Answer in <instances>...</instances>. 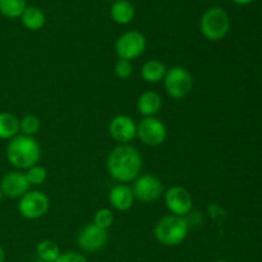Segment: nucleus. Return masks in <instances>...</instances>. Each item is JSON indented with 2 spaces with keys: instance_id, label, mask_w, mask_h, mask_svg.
I'll list each match as a JSON object with an SVG mask.
<instances>
[{
  "instance_id": "nucleus-1",
  "label": "nucleus",
  "mask_w": 262,
  "mask_h": 262,
  "mask_svg": "<svg viewBox=\"0 0 262 262\" xmlns=\"http://www.w3.org/2000/svg\"><path fill=\"white\" fill-rule=\"evenodd\" d=\"M106 169L114 181L127 184L140 176L142 156L135 146L118 145L107 155Z\"/></svg>"
},
{
  "instance_id": "nucleus-2",
  "label": "nucleus",
  "mask_w": 262,
  "mask_h": 262,
  "mask_svg": "<svg viewBox=\"0 0 262 262\" xmlns=\"http://www.w3.org/2000/svg\"><path fill=\"white\" fill-rule=\"evenodd\" d=\"M7 159L14 168L27 170L38 164L41 159V146L35 137L18 135L9 140L7 146Z\"/></svg>"
},
{
  "instance_id": "nucleus-3",
  "label": "nucleus",
  "mask_w": 262,
  "mask_h": 262,
  "mask_svg": "<svg viewBox=\"0 0 262 262\" xmlns=\"http://www.w3.org/2000/svg\"><path fill=\"white\" fill-rule=\"evenodd\" d=\"M189 223L186 217L177 215H165L154 227V235L160 245L176 247L182 245L188 237Z\"/></svg>"
},
{
  "instance_id": "nucleus-4",
  "label": "nucleus",
  "mask_w": 262,
  "mask_h": 262,
  "mask_svg": "<svg viewBox=\"0 0 262 262\" xmlns=\"http://www.w3.org/2000/svg\"><path fill=\"white\" fill-rule=\"evenodd\" d=\"M200 30L204 37L209 41H220L230 30V18L223 8H210L202 14Z\"/></svg>"
},
{
  "instance_id": "nucleus-5",
  "label": "nucleus",
  "mask_w": 262,
  "mask_h": 262,
  "mask_svg": "<svg viewBox=\"0 0 262 262\" xmlns=\"http://www.w3.org/2000/svg\"><path fill=\"white\" fill-rule=\"evenodd\" d=\"M164 89L174 100H182L191 94L193 89V77L191 72L182 66L168 68L164 77Z\"/></svg>"
},
{
  "instance_id": "nucleus-6",
  "label": "nucleus",
  "mask_w": 262,
  "mask_h": 262,
  "mask_svg": "<svg viewBox=\"0 0 262 262\" xmlns=\"http://www.w3.org/2000/svg\"><path fill=\"white\" fill-rule=\"evenodd\" d=\"M146 46L147 40L145 35L137 30H130L118 37L115 42V54L118 59L132 61L145 53Z\"/></svg>"
},
{
  "instance_id": "nucleus-7",
  "label": "nucleus",
  "mask_w": 262,
  "mask_h": 262,
  "mask_svg": "<svg viewBox=\"0 0 262 262\" xmlns=\"http://www.w3.org/2000/svg\"><path fill=\"white\" fill-rule=\"evenodd\" d=\"M50 210V199L42 191H28L18 201V212L27 220H37Z\"/></svg>"
},
{
  "instance_id": "nucleus-8",
  "label": "nucleus",
  "mask_w": 262,
  "mask_h": 262,
  "mask_svg": "<svg viewBox=\"0 0 262 262\" xmlns=\"http://www.w3.org/2000/svg\"><path fill=\"white\" fill-rule=\"evenodd\" d=\"M132 191L135 199L143 204H154L164 196L163 182L154 174H140L133 181Z\"/></svg>"
},
{
  "instance_id": "nucleus-9",
  "label": "nucleus",
  "mask_w": 262,
  "mask_h": 262,
  "mask_svg": "<svg viewBox=\"0 0 262 262\" xmlns=\"http://www.w3.org/2000/svg\"><path fill=\"white\" fill-rule=\"evenodd\" d=\"M137 137L148 147H158L165 142L168 129L165 123L156 117L143 118L137 124Z\"/></svg>"
},
{
  "instance_id": "nucleus-10",
  "label": "nucleus",
  "mask_w": 262,
  "mask_h": 262,
  "mask_svg": "<svg viewBox=\"0 0 262 262\" xmlns=\"http://www.w3.org/2000/svg\"><path fill=\"white\" fill-rule=\"evenodd\" d=\"M164 202L171 215L186 217L193 207L191 192L182 186H173L164 192Z\"/></svg>"
},
{
  "instance_id": "nucleus-11",
  "label": "nucleus",
  "mask_w": 262,
  "mask_h": 262,
  "mask_svg": "<svg viewBox=\"0 0 262 262\" xmlns=\"http://www.w3.org/2000/svg\"><path fill=\"white\" fill-rule=\"evenodd\" d=\"M109 234L107 230L96 227L94 223L87 224L79 230L77 243L84 252H97L107 245Z\"/></svg>"
},
{
  "instance_id": "nucleus-12",
  "label": "nucleus",
  "mask_w": 262,
  "mask_h": 262,
  "mask_svg": "<svg viewBox=\"0 0 262 262\" xmlns=\"http://www.w3.org/2000/svg\"><path fill=\"white\" fill-rule=\"evenodd\" d=\"M109 135L118 145H129L137 137V123L128 115H117L109 124Z\"/></svg>"
},
{
  "instance_id": "nucleus-13",
  "label": "nucleus",
  "mask_w": 262,
  "mask_h": 262,
  "mask_svg": "<svg viewBox=\"0 0 262 262\" xmlns=\"http://www.w3.org/2000/svg\"><path fill=\"white\" fill-rule=\"evenodd\" d=\"M30 187L26 174L19 170L9 171L0 179V191L8 199H20L30 191Z\"/></svg>"
},
{
  "instance_id": "nucleus-14",
  "label": "nucleus",
  "mask_w": 262,
  "mask_h": 262,
  "mask_svg": "<svg viewBox=\"0 0 262 262\" xmlns=\"http://www.w3.org/2000/svg\"><path fill=\"white\" fill-rule=\"evenodd\" d=\"M135 200L132 187H129L128 184H115L109 192V202L113 209H115L117 211H128L135 204Z\"/></svg>"
},
{
  "instance_id": "nucleus-15",
  "label": "nucleus",
  "mask_w": 262,
  "mask_h": 262,
  "mask_svg": "<svg viewBox=\"0 0 262 262\" xmlns=\"http://www.w3.org/2000/svg\"><path fill=\"white\" fill-rule=\"evenodd\" d=\"M163 107V99L161 95L156 91L142 92L137 99V110L143 118L156 117Z\"/></svg>"
},
{
  "instance_id": "nucleus-16",
  "label": "nucleus",
  "mask_w": 262,
  "mask_h": 262,
  "mask_svg": "<svg viewBox=\"0 0 262 262\" xmlns=\"http://www.w3.org/2000/svg\"><path fill=\"white\" fill-rule=\"evenodd\" d=\"M135 7L128 0H115L110 8V17L118 25H128L135 18Z\"/></svg>"
},
{
  "instance_id": "nucleus-17",
  "label": "nucleus",
  "mask_w": 262,
  "mask_h": 262,
  "mask_svg": "<svg viewBox=\"0 0 262 262\" xmlns=\"http://www.w3.org/2000/svg\"><path fill=\"white\" fill-rule=\"evenodd\" d=\"M166 66L164 63H161L158 59H152V60L146 61L145 64L141 68V77L145 82L151 84H156L159 82L164 81V77H165Z\"/></svg>"
},
{
  "instance_id": "nucleus-18",
  "label": "nucleus",
  "mask_w": 262,
  "mask_h": 262,
  "mask_svg": "<svg viewBox=\"0 0 262 262\" xmlns=\"http://www.w3.org/2000/svg\"><path fill=\"white\" fill-rule=\"evenodd\" d=\"M19 135V119L14 114L0 112V140H12Z\"/></svg>"
},
{
  "instance_id": "nucleus-19",
  "label": "nucleus",
  "mask_w": 262,
  "mask_h": 262,
  "mask_svg": "<svg viewBox=\"0 0 262 262\" xmlns=\"http://www.w3.org/2000/svg\"><path fill=\"white\" fill-rule=\"evenodd\" d=\"M19 18L20 20H22V25L30 31L41 30L46 23L45 13H43L40 8L36 7L26 8L25 12L22 13V15H20Z\"/></svg>"
},
{
  "instance_id": "nucleus-20",
  "label": "nucleus",
  "mask_w": 262,
  "mask_h": 262,
  "mask_svg": "<svg viewBox=\"0 0 262 262\" xmlns=\"http://www.w3.org/2000/svg\"><path fill=\"white\" fill-rule=\"evenodd\" d=\"M26 8H27L26 0H0V14L9 19L19 18Z\"/></svg>"
},
{
  "instance_id": "nucleus-21",
  "label": "nucleus",
  "mask_w": 262,
  "mask_h": 262,
  "mask_svg": "<svg viewBox=\"0 0 262 262\" xmlns=\"http://www.w3.org/2000/svg\"><path fill=\"white\" fill-rule=\"evenodd\" d=\"M36 253L43 262H55L60 255V248L54 241L43 239L36 247Z\"/></svg>"
},
{
  "instance_id": "nucleus-22",
  "label": "nucleus",
  "mask_w": 262,
  "mask_h": 262,
  "mask_svg": "<svg viewBox=\"0 0 262 262\" xmlns=\"http://www.w3.org/2000/svg\"><path fill=\"white\" fill-rule=\"evenodd\" d=\"M41 128V122L38 117L33 114L25 115L22 119H19V132L20 135L28 136V137H35Z\"/></svg>"
},
{
  "instance_id": "nucleus-23",
  "label": "nucleus",
  "mask_w": 262,
  "mask_h": 262,
  "mask_svg": "<svg viewBox=\"0 0 262 262\" xmlns=\"http://www.w3.org/2000/svg\"><path fill=\"white\" fill-rule=\"evenodd\" d=\"M25 174L27 177V181L30 183V186H41L48 179V170L43 166L38 165V164L28 168Z\"/></svg>"
},
{
  "instance_id": "nucleus-24",
  "label": "nucleus",
  "mask_w": 262,
  "mask_h": 262,
  "mask_svg": "<svg viewBox=\"0 0 262 262\" xmlns=\"http://www.w3.org/2000/svg\"><path fill=\"white\" fill-rule=\"evenodd\" d=\"M94 223L96 227L101 228V229L107 230L114 223V214L110 209H106V207H102V209H99L96 212H95L94 216Z\"/></svg>"
},
{
  "instance_id": "nucleus-25",
  "label": "nucleus",
  "mask_w": 262,
  "mask_h": 262,
  "mask_svg": "<svg viewBox=\"0 0 262 262\" xmlns=\"http://www.w3.org/2000/svg\"><path fill=\"white\" fill-rule=\"evenodd\" d=\"M133 64L129 60H123L118 59L117 63L114 64V74L119 79H128L133 74Z\"/></svg>"
},
{
  "instance_id": "nucleus-26",
  "label": "nucleus",
  "mask_w": 262,
  "mask_h": 262,
  "mask_svg": "<svg viewBox=\"0 0 262 262\" xmlns=\"http://www.w3.org/2000/svg\"><path fill=\"white\" fill-rule=\"evenodd\" d=\"M55 262H87V260L86 257H84L83 255H81L79 252L72 251V252L60 253L59 257L55 260Z\"/></svg>"
},
{
  "instance_id": "nucleus-27",
  "label": "nucleus",
  "mask_w": 262,
  "mask_h": 262,
  "mask_svg": "<svg viewBox=\"0 0 262 262\" xmlns=\"http://www.w3.org/2000/svg\"><path fill=\"white\" fill-rule=\"evenodd\" d=\"M232 2H234L235 4L238 5H247V4H251L253 0H232Z\"/></svg>"
},
{
  "instance_id": "nucleus-28",
  "label": "nucleus",
  "mask_w": 262,
  "mask_h": 262,
  "mask_svg": "<svg viewBox=\"0 0 262 262\" xmlns=\"http://www.w3.org/2000/svg\"><path fill=\"white\" fill-rule=\"evenodd\" d=\"M5 261V252L3 250V247L0 246V262H4Z\"/></svg>"
},
{
  "instance_id": "nucleus-29",
  "label": "nucleus",
  "mask_w": 262,
  "mask_h": 262,
  "mask_svg": "<svg viewBox=\"0 0 262 262\" xmlns=\"http://www.w3.org/2000/svg\"><path fill=\"white\" fill-rule=\"evenodd\" d=\"M3 197H4V196H3L2 191H0V204H2V200H3Z\"/></svg>"
},
{
  "instance_id": "nucleus-30",
  "label": "nucleus",
  "mask_w": 262,
  "mask_h": 262,
  "mask_svg": "<svg viewBox=\"0 0 262 262\" xmlns=\"http://www.w3.org/2000/svg\"><path fill=\"white\" fill-rule=\"evenodd\" d=\"M215 262H230V261H228V260H217V261H215Z\"/></svg>"
},
{
  "instance_id": "nucleus-31",
  "label": "nucleus",
  "mask_w": 262,
  "mask_h": 262,
  "mask_svg": "<svg viewBox=\"0 0 262 262\" xmlns=\"http://www.w3.org/2000/svg\"><path fill=\"white\" fill-rule=\"evenodd\" d=\"M107 2H110V0H107ZM114 2H115V0H114Z\"/></svg>"
}]
</instances>
